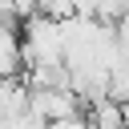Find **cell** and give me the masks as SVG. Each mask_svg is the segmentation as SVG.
Here are the masks:
<instances>
[{
  "label": "cell",
  "instance_id": "cell-1",
  "mask_svg": "<svg viewBox=\"0 0 129 129\" xmlns=\"http://www.w3.org/2000/svg\"><path fill=\"white\" fill-rule=\"evenodd\" d=\"M28 113L40 125L64 121V117H81V97L73 89H28Z\"/></svg>",
  "mask_w": 129,
  "mask_h": 129
},
{
  "label": "cell",
  "instance_id": "cell-2",
  "mask_svg": "<svg viewBox=\"0 0 129 129\" xmlns=\"http://www.w3.org/2000/svg\"><path fill=\"white\" fill-rule=\"evenodd\" d=\"M24 73V48H20V28L0 24V81H12Z\"/></svg>",
  "mask_w": 129,
  "mask_h": 129
},
{
  "label": "cell",
  "instance_id": "cell-3",
  "mask_svg": "<svg viewBox=\"0 0 129 129\" xmlns=\"http://www.w3.org/2000/svg\"><path fill=\"white\" fill-rule=\"evenodd\" d=\"M36 16H48V20H69V16H73V0H36Z\"/></svg>",
  "mask_w": 129,
  "mask_h": 129
},
{
  "label": "cell",
  "instance_id": "cell-4",
  "mask_svg": "<svg viewBox=\"0 0 129 129\" xmlns=\"http://www.w3.org/2000/svg\"><path fill=\"white\" fill-rule=\"evenodd\" d=\"M44 129H89V121H85V113H81V117H64V121H52V125H44Z\"/></svg>",
  "mask_w": 129,
  "mask_h": 129
}]
</instances>
